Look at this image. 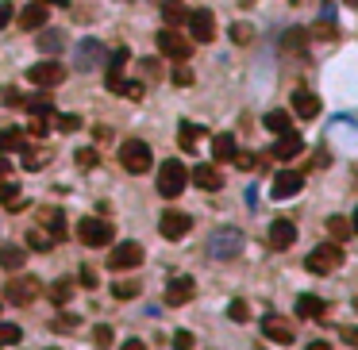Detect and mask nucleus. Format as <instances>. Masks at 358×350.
Here are the masks:
<instances>
[{"instance_id": "f257e3e1", "label": "nucleus", "mask_w": 358, "mask_h": 350, "mask_svg": "<svg viewBox=\"0 0 358 350\" xmlns=\"http://www.w3.org/2000/svg\"><path fill=\"white\" fill-rule=\"evenodd\" d=\"M150 162H155V154H150V146H146L143 139H124V146H120V165H124L127 174H146Z\"/></svg>"}, {"instance_id": "f03ea898", "label": "nucleus", "mask_w": 358, "mask_h": 350, "mask_svg": "<svg viewBox=\"0 0 358 350\" xmlns=\"http://www.w3.org/2000/svg\"><path fill=\"white\" fill-rule=\"evenodd\" d=\"M185 185H189V170H185L181 162H162V170H158V193L166 196V200H174V196L185 193Z\"/></svg>"}, {"instance_id": "7ed1b4c3", "label": "nucleus", "mask_w": 358, "mask_h": 350, "mask_svg": "<svg viewBox=\"0 0 358 350\" xmlns=\"http://www.w3.org/2000/svg\"><path fill=\"white\" fill-rule=\"evenodd\" d=\"M112 235H116V227L108 224V220H100V215H85V220H78V239L85 246H108L112 243Z\"/></svg>"}, {"instance_id": "20e7f679", "label": "nucleus", "mask_w": 358, "mask_h": 350, "mask_svg": "<svg viewBox=\"0 0 358 350\" xmlns=\"http://www.w3.org/2000/svg\"><path fill=\"white\" fill-rule=\"evenodd\" d=\"M239 250H243V231L239 227H220V231H212V239H208V254L220 258V262L235 258Z\"/></svg>"}, {"instance_id": "39448f33", "label": "nucleus", "mask_w": 358, "mask_h": 350, "mask_svg": "<svg viewBox=\"0 0 358 350\" xmlns=\"http://www.w3.org/2000/svg\"><path fill=\"white\" fill-rule=\"evenodd\" d=\"M304 266H309V273H331V270H339L343 266V246L339 243H324V246H316V250L304 258Z\"/></svg>"}, {"instance_id": "423d86ee", "label": "nucleus", "mask_w": 358, "mask_h": 350, "mask_svg": "<svg viewBox=\"0 0 358 350\" xmlns=\"http://www.w3.org/2000/svg\"><path fill=\"white\" fill-rule=\"evenodd\" d=\"M185 27H189V39L193 43H212L216 39V16L204 12V8L189 12V16H185Z\"/></svg>"}, {"instance_id": "0eeeda50", "label": "nucleus", "mask_w": 358, "mask_h": 350, "mask_svg": "<svg viewBox=\"0 0 358 350\" xmlns=\"http://www.w3.org/2000/svg\"><path fill=\"white\" fill-rule=\"evenodd\" d=\"M143 262V246L139 243H131V239H127V243H116L112 246V254H108V270H135V266Z\"/></svg>"}, {"instance_id": "6e6552de", "label": "nucleus", "mask_w": 358, "mask_h": 350, "mask_svg": "<svg viewBox=\"0 0 358 350\" xmlns=\"http://www.w3.org/2000/svg\"><path fill=\"white\" fill-rule=\"evenodd\" d=\"M158 231H162V239L177 243V239H185V235L193 231V220L185 212H177V208H170V212H162V220H158Z\"/></svg>"}, {"instance_id": "1a4fd4ad", "label": "nucleus", "mask_w": 358, "mask_h": 350, "mask_svg": "<svg viewBox=\"0 0 358 350\" xmlns=\"http://www.w3.org/2000/svg\"><path fill=\"white\" fill-rule=\"evenodd\" d=\"M35 296H39V281H35V277H16V281L4 285V301H8V304H20V308H27Z\"/></svg>"}, {"instance_id": "9d476101", "label": "nucleus", "mask_w": 358, "mask_h": 350, "mask_svg": "<svg viewBox=\"0 0 358 350\" xmlns=\"http://www.w3.org/2000/svg\"><path fill=\"white\" fill-rule=\"evenodd\" d=\"M158 47H162V54L166 58H189L193 54V47H189V39H185L177 27H166V31H158Z\"/></svg>"}, {"instance_id": "9b49d317", "label": "nucleus", "mask_w": 358, "mask_h": 350, "mask_svg": "<svg viewBox=\"0 0 358 350\" xmlns=\"http://www.w3.org/2000/svg\"><path fill=\"white\" fill-rule=\"evenodd\" d=\"M300 185H304V174H300V170H278L270 193H273V200H285V196H297Z\"/></svg>"}, {"instance_id": "f8f14e48", "label": "nucleus", "mask_w": 358, "mask_h": 350, "mask_svg": "<svg viewBox=\"0 0 358 350\" xmlns=\"http://www.w3.org/2000/svg\"><path fill=\"white\" fill-rule=\"evenodd\" d=\"M31 85H39V89H54L66 81V69L58 66V62H39V66H31Z\"/></svg>"}, {"instance_id": "ddd939ff", "label": "nucleus", "mask_w": 358, "mask_h": 350, "mask_svg": "<svg viewBox=\"0 0 358 350\" xmlns=\"http://www.w3.org/2000/svg\"><path fill=\"white\" fill-rule=\"evenodd\" d=\"M193 296H197L193 277H174V281L166 285V304H170V308H181V304H189Z\"/></svg>"}, {"instance_id": "4468645a", "label": "nucleus", "mask_w": 358, "mask_h": 350, "mask_svg": "<svg viewBox=\"0 0 358 350\" xmlns=\"http://www.w3.org/2000/svg\"><path fill=\"white\" fill-rule=\"evenodd\" d=\"M74 62H78V69L104 66V62H108V50L100 47L97 39H85V43H81V47H78V58H74Z\"/></svg>"}, {"instance_id": "2eb2a0df", "label": "nucleus", "mask_w": 358, "mask_h": 350, "mask_svg": "<svg viewBox=\"0 0 358 350\" xmlns=\"http://www.w3.org/2000/svg\"><path fill=\"white\" fill-rule=\"evenodd\" d=\"M189 181H193L197 189H204V193H216V189H223V174L216 170V165H193Z\"/></svg>"}, {"instance_id": "dca6fc26", "label": "nucleus", "mask_w": 358, "mask_h": 350, "mask_svg": "<svg viewBox=\"0 0 358 350\" xmlns=\"http://www.w3.org/2000/svg\"><path fill=\"white\" fill-rule=\"evenodd\" d=\"M262 335H266L270 342H281V347H289L293 342V327L281 320V316H266V320H262Z\"/></svg>"}, {"instance_id": "f3484780", "label": "nucleus", "mask_w": 358, "mask_h": 350, "mask_svg": "<svg viewBox=\"0 0 358 350\" xmlns=\"http://www.w3.org/2000/svg\"><path fill=\"white\" fill-rule=\"evenodd\" d=\"M39 227L50 235V239H54V243H58V239H66V215H62L58 208H43V212H39Z\"/></svg>"}, {"instance_id": "a211bd4d", "label": "nucleus", "mask_w": 358, "mask_h": 350, "mask_svg": "<svg viewBox=\"0 0 358 350\" xmlns=\"http://www.w3.org/2000/svg\"><path fill=\"white\" fill-rule=\"evenodd\" d=\"M270 243L278 246V250H289V246L297 243V227H293V220H273L270 224Z\"/></svg>"}, {"instance_id": "6ab92c4d", "label": "nucleus", "mask_w": 358, "mask_h": 350, "mask_svg": "<svg viewBox=\"0 0 358 350\" xmlns=\"http://www.w3.org/2000/svg\"><path fill=\"white\" fill-rule=\"evenodd\" d=\"M300 150H304V139H300V135H293V131H285V135H281L278 143H273V150H270V154L278 158V162H289V158H297Z\"/></svg>"}, {"instance_id": "aec40b11", "label": "nucleus", "mask_w": 358, "mask_h": 350, "mask_svg": "<svg viewBox=\"0 0 358 350\" xmlns=\"http://www.w3.org/2000/svg\"><path fill=\"white\" fill-rule=\"evenodd\" d=\"M20 27H23V31H43V27H47V4L31 0L27 8L20 12Z\"/></svg>"}, {"instance_id": "412c9836", "label": "nucleus", "mask_w": 358, "mask_h": 350, "mask_svg": "<svg viewBox=\"0 0 358 350\" xmlns=\"http://www.w3.org/2000/svg\"><path fill=\"white\" fill-rule=\"evenodd\" d=\"M293 112H297L300 119H316L320 116V97L316 93H304V89L293 93Z\"/></svg>"}, {"instance_id": "4be33fe9", "label": "nucleus", "mask_w": 358, "mask_h": 350, "mask_svg": "<svg viewBox=\"0 0 358 350\" xmlns=\"http://www.w3.org/2000/svg\"><path fill=\"white\" fill-rule=\"evenodd\" d=\"M324 312H328V304L320 301V296H312V292L297 296V316L300 320H324Z\"/></svg>"}, {"instance_id": "5701e85b", "label": "nucleus", "mask_w": 358, "mask_h": 350, "mask_svg": "<svg viewBox=\"0 0 358 350\" xmlns=\"http://www.w3.org/2000/svg\"><path fill=\"white\" fill-rule=\"evenodd\" d=\"M309 27H289L285 31V35H281V50H285V54H300V50L309 47Z\"/></svg>"}, {"instance_id": "b1692460", "label": "nucleus", "mask_w": 358, "mask_h": 350, "mask_svg": "<svg viewBox=\"0 0 358 350\" xmlns=\"http://www.w3.org/2000/svg\"><path fill=\"white\" fill-rule=\"evenodd\" d=\"M235 154H239L235 135H216V139H212V158H216V162H232Z\"/></svg>"}, {"instance_id": "393cba45", "label": "nucleus", "mask_w": 358, "mask_h": 350, "mask_svg": "<svg viewBox=\"0 0 358 350\" xmlns=\"http://www.w3.org/2000/svg\"><path fill=\"white\" fill-rule=\"evenodd\" d=\"M23 262H27L23 246H0V266H4V270H20Z\"/></svg>"}, {"instance_id": "a878e982", "label": "nucleus", "mask_w": 358, "mask_h": 350, "mask_svg": "<svg viewBox=\"0 0 358 350\" xmlns=\"http://www.w3.org/2000/svg\"><path fill=\"white\" fill-rule=\"evenodd\" d=\"M266 131H273V135H285L289 131V112H281V108H273V112H266Z\"/></svg>"}, {"instance_id": "bb28decb", "label": "nucleus", "mask_w": 358, "mask_h": 350, "mask_svg": "<svg viewBox=\"0 0 358 350\" xmlns=\"http://www.w3.org/2000/svg\"><path fill=\"white\" fill-rule=\"evenodd\" d=\"M23 131H16V127H4L0 131V154H8V150H23Z\"/></svg>"}, {"instance_id": "cd10ccee", "label": "nucleus", "mask_w": 358, "mask_h": 350, "mask_svg": "<svg viewBox=\"0 0 358 350\" xmlns=\"http://www.w3.org/2000/svg\"><path fill=\"white\" fill-rule=\"evenodd\" d=\"M328 235L335 239V243H347L350 235H355V231H350V220H343V215H331V220H328Z\"/></svg>"}, {"instance_id": "c85d7f7f", "label": "nucleus", "mask_w": 358, "mask_h": 350, "mask_svg": "<svg viewBox=\"0 0 358 350\" xmlns=\"http://www.w3.org/2000/svg\"><path fill=\"white\" fill-rule=\"evenodd\" d=\"M0 200L12 208V212H20L23 208V200H20V185L16 181H0Z\"/></svg>"}, {"instance_id": "c756f323", "label": "nucleus", "mask_w": 358, "mask_h": 350, "mask_svg": "<svg viewBox=\"0 0 358 350\" xmlns=\"http://www.w3.org/2000/svg\"><path fill=\"white\" fill-rule=\"evenodd\" d=\"M69 296H74V281L69 277H58V281L50 285V301L54 304H69Z\"/></svg>"}, {"instance_id": "7c9ffc66", "label": "nucleus", "mask_w": 358, "mask_h": 350, "mask_svg": "<svg viewBox=\"0 0 358 350\" xmlns=\"http://www.w3.org/2000/svg\"><path fill=\"white\" fill-rule=\"evenodd\" d=\"M201 135H204V131L197 124H181V131H177V143H181V150H193Z\"/></svg>"}, {"instance_id": "2f4dec72", "label": "nucleus", "mask_w": 358, "mask_h": 350, "mask_svg": "<svg viewBox=\"0 0 358 350\" xmlns=\"http://www.w3.org/2000/svg\"><path fill=\"white\" fill-rule=\"evenodd\" d=\"M27 246H31V250H50V246H54V239H50L43 227H31V231H27Z\"/></svg>"}, {"instance_id": "473e14b6", "label": "nucleus", "mask_w": 358, "mask_h": 350, "mask_svg": "<svg viewBox=\"0 0 358 350\" xmlns=\"http://www.w3.org/2000/svg\"><path fill=\"white\" fill-rule=\"evenodd\" d=\"M227 320H232V323H247V320H251V304H247V301H232V304H227Z\"/></svg>"}, {"instance_id": "72a5a7b5", "label": "nucleus", "mask_w": 358, "mask_h": 350, "mask_svg": "<svg viewBox=\"0 0 358 350\" xmlns=\"http://www.w3.org/2000/svg\"><path fill=\"white\" fill-rule=\"evenodd\" d=\"M112 296H116V301H135V296H139V281H116V285H112Z\"/></svg>"}, {"instance_id": "f704fd0d", "label": "nucleus", "mask_w": 358, "mask_h": 350, "mask_svg": "<svg viewBox=\"0 0 358 350\" xmlns=\"http://www.w3.org/2000/svg\"><path fill=\"white\" fill-rule=\"evenodd\" d=\"M62 47V31H39V50H47V54H54V50Z\"/></svg>"}, {"instance_id": "c9c22d12", "label": "nucleus", "mask_w": 358, "mask_h": 350, "mask_svg": "<svg viewBox=\"0 0 358 350\" xmlns=\"http://www.w3.org/2000/svg\"><path fill=\"white\" fill-rule=\"evenodd\" d=\"M20 335H23V331L16 327V323H0V347H16Z\"/></svg>"}, {"instance_id": "e433bc0d", "label": "nucleus", "mask_w": 358, "mask_h": 350, "mask_svg": "<svg viewBox=\"0 0 358 350\" xmlns=\"http://www.w3.org/2000/svg\"><path fill=\"white\" fill-rule=\"evenodd\" d=\"M170 81H174V85H181V89H189V85H193V69H189V66H177L174 73H170Z\"/></svg>"}, {"instance_id": "4c0bfd02", "label": "nucleus", "mask_w": 358, "mask_h": 350, "mask_svg": "<svg viewBox=\"0 0 358 350\" xmlns=\"http://www.w3.org/2000/svg\"><path fill=\"white\" fill-rule=\"evenodd\" d=\"M93 339H97V347H112V339H116V335H112V327H108V323H100V327L93 331Z\"/></svg>"}, {"instance_id": "58836bf2", "label": "nucleus", "mask_w": 358, "mask_h": 350, "mask_svg": "<svg viewBox=\"0 0 358 350\" xmlns=\"http://www.w3.org/2000/svg\"><path fill=\"white\" fill-rule=\"evenodd\" d=\"M27 112H31V116H50V100H47V97L27 100Z\"/></svg>"}, {"instance_id": "ea45409f", "label": "nucleus", "mask_w": 358, "mask_h": 350, "mask_svg": "<svg viewBox=\"0 0 358 350\" xmlns=\"http://www.w3.org/2000/svg\"><path fill=\"white\" fill-rule=\"evenodd\" d=\"M197 347V339L189 335V331H177L174 335V350H193Z\"/></svg>"}, {"instance_id": "a19ab883", "label": "nucleus", "mask_w": 358, "mask_h": 350, "mask_svg": "<svg viewBox=\"0 0 358 350\" xmlns=\"http://www.w3.org/2000/svg\"><path fill=\"white\" fill-rule=\"evenodd\" d=\"M54 127H58V131H78L81 119L78 116H58V119H54Z\"/></svg>"}, {"instance_id": "79ce46f5", "label": "nucleus", "mask_w": 358, "mask_h": 350, "mask_svg": "<svg viewBox=\"0 0 358 350\" xmlns=\"http://www.w3.org/2000/svg\"><path fill=\"white\" fill-rule=\"evenodd\" d=\"M97 162H100L97 150H78V165H81V170H89V165H97Z\"/></svg>"}, {"instance_id": "37998d69", "label": "nucleus", "mask_w": 358, "mask_h": 350, "mask_svg": "<svg viewBox=\"0 0 358 350\" xmlns=\"http://www.w3.org/2000/svg\"><path fill=\"white\" fill-rule=\"evenodd\" d=\"M309 35H316V39H335L339 31H335V27H331V23H316V27H312V31H309Z\"/></svg>"}, {"instance_id": "c03bdc74", "label": "nucleus", "mask_w": 358, "mask_h": 350, "mask_svg": "<svg viewBox=\"0 0 358 350\" xmlns=\"http://www.w3.org/2000/svg\"><path fill=\"white\" fill-rule=\"evenodd\" d=\"M50 327H54V331H74V327H78V316H58Z\"/></svg>"}, {"instance_id": "a18cd8bd", "label": "nucleus", "mask_w": 358, "mask_h": 350, "mask_svg": "<svg viewBox=\"0 0 358 350\" xmlns=\"http://www.w3.org/2000/svg\"><path fill=\"white\" fill-rule=\"evenodd\" d=\"M166 23H170V27H177V23H185V12L170 4V8H166Z\"/></svg>"}, {"instance_id": "49530a36", "label": "nucleus", "mask_w": 358, "mask_h": 350, "mask_svg": "<svg viewBox=\"0 0 358 350\" xmlns=\"http://www.w3.org/2000/svg\"><path fill=\"white\" fill-rule=\"evenodd\" d=\"M12 16H16V8H12L8 0H0V27H8V23H12Z\"/></svg>"}, {"instance_id": "de8ad7c7", "label": "nucleus", "mask_w": 358, "mask_h": 350, "mask_svg": "<svg viewBox=\"0 0 358 350\" xmlns=\"http://www.w3.org/2000/svg\"><path fill=\"white\" fill-rule=\"evenodd\" d=\"M232 39H235V43H251V27L235 23V27H232Z\"/></svg>"}, {"instance_id": "09e8293b", "label": "nucleus", "mask_w": 358, "mask_h": 350, "mask_svg": "<svg viewBox=\"0 0 358 350\" xmlns=\"http://www.w3.org/2000/svg\"><path fill=\"white\" fill-rule=\"evenodd\" d=\"M81 285H89V289H97V270H93V266H85V270H81Z\"/></svg>"}, {"instance_id": "8fccbe9b", "label": "nucleus", "mask_w": 358, "mask_h": 350, "mask_svg": "<svg viewBox=\"0 0 358 350\" xmlns=\"http://www.w3.org/2000/svg\"><path fill=\"white\" fill-rule=\"evenodd\" d=\"M232 162L239 165V170H254V158H251V154H235Z\"/></svg>"}, {"instance_id": "3c124183", "label": "nucleus", "mask_w": 358, "mask_h": 350, "mask_svg": "<svg viewBox=\"0 0 358 350\" xmlns=\"http://www.w3.org/2000/svg\"><path fill=\"white\" fill-rule=\"evenodd\" d=\"M120 350H146V347H143V342H139V339H127V342H124V347H120Z\"/></svg>"}, {"instance_id": "603ef678", "label": "nucleus", "mask_w": 358, "mask_h": 350, "mask_svg": "<svg viewBox=\"0 0 358 350\" xmlns=\"http://www.w3.org/2000/svg\"><path fill=\"white\" fill-rule=\"evenodd\" d=\"M343 339H347V342H358V331H355V327H343Z\"/></svg>"}, {"instance_id": "864d4df0", "label": "nucleus", "mask_w": 358, "mask_h": 350, "mask_svg": "<svg viewBox=\"0 0 358 350\" xmlns=\"http://www.w3.org/2000/svg\"><path fill=\"white\" fill-rule=\"evenodd\" d=\"M304 350H331V347H328V342H324V339H316V342H309V347H304Z\"/></svg>"}, {"instance_id": "5fc2aeb1", "label": "nucleus", "mask_w": 358, "mask_h": 350, "mask_svg": "<svg viewBox=\"0 0 358 350\" xmlns=\"http://www.w3.org/2000/svg\"><path fill=\"white\" fill-rule=\"evenodd\" d=\"M39 4H58V8H66V0H39Z\"/></svg>"}, {"instance_id": "6e6d98bb", "label": "nucleus", "mask_w": 358, "mask_h": 350, "mask_svg": "<svg viewBox=\"0 0 358 350\" xmlns=\"http://www.w3.org/2000/svg\"><path fill=\"white\" fill-rule=\"evenodd\" d=\"M350 231H355V235H358V212H355V220H350Z\"/></svg>"}, {"instance_id": "4d7b16f0", "label": "nucleus", "mask_w": 358, "mask_h": 350, "mask_svg": "<svg viewBox=\"0 0 358 350\" xmlns=\"http://www.w3.org/2000/svg\"><path fill=\"white\" fill-rule=\"evenodd\" d=\"M347 4H350V8H358V0H347Z\"/></svg>"}]
</instances>
